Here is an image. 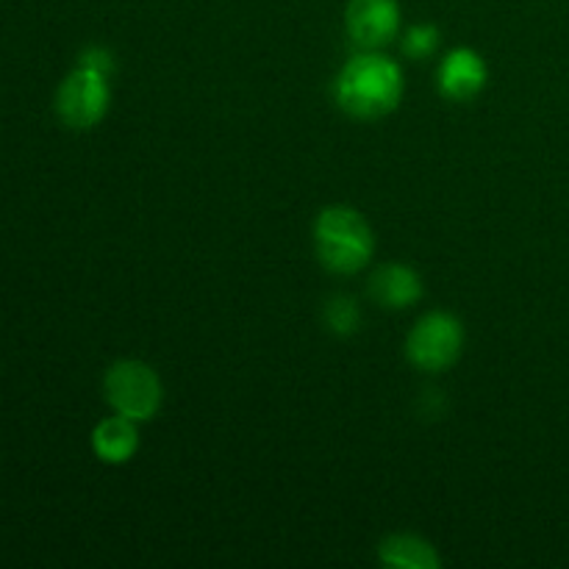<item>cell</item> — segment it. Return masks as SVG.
I'll use <instances>...</instances> for the list:
<instances>
[{
  "label": "cell",
  "mask_w": 569,
  "mask_h": 569,
  "mask_svg": "<svg viewBox=\"0 0 569 569\" xmlns=\"http://www.w3.org/2000/svg\"><path fill=\"white\" fill-rule=\"evenodd\" d=\"M350 39L365 50H381L398 37V0H350L345 11Z\"/></svg>",
  "instance_id": "6"
},
{
  "label": "cell",
  "mask_w": 569,
  "mask_h": 569,
  "mask_svg": "<svg viewBox=\"0 0 569 569\" xmlns=\"http://www.w3.org/2000/svg\"><path fill=\"white\" fill-rule=\"evenodd\" d=\"M370 295L383 309H409L422 298V281L411 267L383 264L372 276Z\"/></svg>",
  "instance_id": "8"
},
{
  "label": "cell",
  "mask_w": 569,
  "mask_h": 569,
  "mask_svg": "<svg viewBox=\"0 0 569 569\" xmlns=\"http://www.w3.org/2000/svg\"><path fill=\"white\" fill-rule=\"evenodd\" d=\"M439 44V31L433 26H415L403 37V53L409 59H426L437 50Z\"/></svg>",
  "instance_id": "12"
},
{
  "label": "cell",
  "mask_w": 569,
  "mask_h": 569,
  "mask_svg": "<svg viewBox=\"0 0 569 569\" xmlns=\"http://www.w3.org/2000/svg\"><path fill=\"white\" fill-rule=\"evenodd\" d=\"M487 64L481 56L470 48H459L448 53L439 67V89L450 100H470L487 87Z\"/></svg>",
  "instance_id": "7"
},
{
  "label": "cell",
  "mask_w": 569,
  "mask_h": 569,
  "mask_svg": "<svg viewBox=\"0 0 569 569\" xmlns=\"http://www.w3.org/2000/svg\"><path fill=\"white\" fill-rule=\"evenodd\" d=\"M381 561L387 567H406V569H437L439 556L426 539L411 537V533H400V537H389L381 545Z\"/></svg>",
  "instance_id": "10"
},
{
  "label": "cell",
  "mask_w": 569,
  "mask_h": 569,
  "mask_svg": "<svg viewBox=\"0 0 569 569\" xmlns=\"http://www.w3.org/2000/svg\"><path fill=\"white\" fill-rule=\"evenodd\" d=\"M106 400L128 420H150L161 406V381L144 361H117L106 372Z\"/></svg>",
  "instance_id": "3"
},
{
  "label": "cell",
  "mask_w": 569,
  "mask_h": 569,
  "mask_svg": "<svg viewBox=\"0 0 569 569\" xmlns=\"http://www.w3.org/2000/svg\"><path fill=\"white\" fill-rule=\"evenodd\" d=\"M406 348H409L411 365L426 372H442L459 361L461 348H465V331L453 315L431 311L409 333Z\"/></svg>",
  "instance_id": "4"
},
{
  "label": "cell",
  "mask_w": 569,
  "mask_h": 569,
  "mask_svg": "<svg viewBox=\"0 0 569 569\" xmlns=\"http://www.w3.org/2000/svg\"><path fill=\"white\" fill-rule=\"evenodd\" d=\"M109 98L106 76L78 67L61 81L59 92H56V114L67 128L87 131L103 120V114L109 111Z\"/></svg>",
  "instance_id": "5"
},
{
  "label": "cell",
  "mask_w": 569,
  "mask_h": 569,
  "mask_svg": "<svg viewBox=\"0 0 569 569\" xmlns=\"http://www.w3.org/2000/svg\"><path fill=\"white\" fill-rule=\"evenodd\" d=\"M78 67H87V70H94L100 72V76L109 78L111 70H114V59H111V53L106 48H87L81 53Z\"/></svg>",
  "instance_id": "13"
},
{
  "label": "cell",
  "mask_w": 569,
  "mask_h": 569,
  "mask_svg": "<svg viewBox=\"0 0 569 569\" xmlns=\"http://www.w3.org/2000/svg\"><path fill=\"white\" fill-rule=\"evenodd\" d=\"M137 422L128 420V417L122 415L109 417V420H103L92 431V450L100 461H106V465H122V461H128L137 453Z\"/></svg>",
  "instance_id": "9"
},
{
  "label": "cell",
  "mask_w": 569,
  "mask_h": 569,
  "mask_svg": "<svg viewBox=\"0 0 569 569\" xmlns=\"http://www.w3.org/2000/svg\"><path fill=\"white\" fill-rule=\"evenodd\" d=\"M326 322L333 333H342V337H348V333L359 331V322H361L359 306H356L350 298L328 300Z\"/></svg>",
  "instance_id": "11"
},
{
  "label": "cell",
  "mask_w": 569,
  "mask_h": 569,
  "mask_svg": "<svg viewBox=\"0 0 569 569\" xmlns=\"http://www.w3.org/2000/svg\"><path fill=\"white\" fill-rule=\"evenodd\" d=\"M403 72L387 56L367 50L353 56L337 78V103L359 120H378L398 109Z\"/></svg>",
  "instance_id": "1"
},
{
  "label": "cell",
  "mask_w": 569,
  "mask_h": 569,
  "mask_svg": "<svg viewBox=\"0 0 569 569\" xmlns=\"http://www.w3.org/2000/svg\"><path fill=\"white\" fill-rule=\"evenodd\" d=\"M315 244L326 270L350 276L372 259L376 237L359 211L348 206H331L317 217Z\"/></svg>",
  "instance_id": "2"
}]
</instances>
